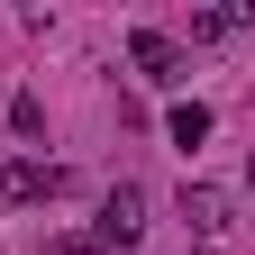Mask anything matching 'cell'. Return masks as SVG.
Here are the masks:
<instances>
[{"instance_id": "cell-1", "label": "cell", "mask_w": 255, "mask_h": 255, "mask_svg": "<svg viewBox=\"0 0 255 255\" xmlns=\"http://www.w3.org/2000/svg\"><path fill=\"white\" fill-rule=\"evenodd\" d=\"M137 237H146V191L137 182H110L101 191V219H91V246L110 255V246H137Z\"/></svg>"}, {"instance_id": "cell-2", "label": "cell", "mask_w": 255, "mask_h": 255, "mask_svg": "<svg viewBox=\"0 0 255 255\" xmlns=\"http://www.w3.org/2000/svg\"><path fill=\"white\" fill-rule=\"evenodd\" d=\"M55 191H64V173L37 164V155H18V164L0 173V201H9V210H37V201H55Z\"/></svg>"}, {"instance_id": "cell-3", "label": "cell", "mask_w": 255, "mask_h": 255, "mask_svg": "<svg viewBox=\"0 0 255 255\" xmlns=\"http://www.w3.org/2000/svg\"><path fill=\"white\" fill-rule=\"evenodd\" d=\"M128 64H137L146 82H182V46L164 37V27H137V37H128Z\"/></svg>"}, {"instance_id": "cell-4", "label": "cell", "mask_w": 255, "mask_h": 255, "mask_svg": "<svg viewBox=\"0 0 255 255\" xmlns=\"http://www.w3.org/2000/svg\"><path fill=\"white\" fill-rule=\"evenodd\" d=\"M182 219H191V237H228V191L219 182H182Z\"/></svg>"}, {"instance_id": "cell-5", "label": "cell", "mask_w": 255, "mask_h": 255, "mask_svg": "<svg viewBox=\"0 0 255 255\" xmlns=\"http://www.w3.org/2000/svg\"><path fill=\"white\" fill-rule=\"evenodd\" d=\"M246 27H255V9H246V0H219V9H201V18H191V46H228V37H246Z\"/></svg>"}, {"instance_id": "cell-6", "label": "cell", "mask_w": 255, "mask_h": 255, "mask_svg": "<svg viewBox=\"0 0 255 255\" xmlns=\"http://www.w3.org/2000/svg\"><path fill=\"white\" fill-rule=\"evenodd\" d=\"M164 128H173V146L191 155V146L210 137V110H201V101H173V119H164Z\"/></svg>"}, {"instance_id": "cell-7", "label": "cell", "mask_w": 255, "mask_h": 255, "mask_svg": "<svg viewBox=\"0 0 255 255\" xmlns=\"http://www.w3.org/2000/svg\"><path fill=\"white\" fill-rule=\"evenodd\" d=\"M9 128H18V137H46V101H37V91H18V101H9Z\"/></svg>"}, {"instance_id": "cell-8", "label": "cell", "mask_w": 255, "mask_h": 255, "mask_svg": "<svg viewBox=\"0 0 255 255\" xmlns=\"http://www.w3.org/2000/svg\"><path fill=\"white\" fill-rule=\"evenodd\" d=\"M46 255H101L91 237H46Z\"/></svg>"}, {"instance_id": "cell-9", "label": "cell", "mask_w": 255, "mask_h": 255, "mask_svg": "<svg viewBox=\"0 0 255 255\" xmlns=\"http://www.w3.org/2000/svg\"><path fill=\"white\" fill-rule=\"evenodd\" d=\"M246 182H255V155H246Z\"/></svg>"}]
</instances>
